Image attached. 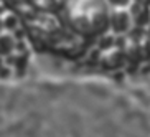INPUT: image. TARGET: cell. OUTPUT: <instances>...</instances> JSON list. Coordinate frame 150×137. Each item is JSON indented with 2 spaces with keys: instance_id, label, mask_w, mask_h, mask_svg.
I'll return each mask as SVG.
<instances>
[{
  "instance_id": "6da1fadb",
  "label": "cell",
  "mask_w": 150,
  "mask_h": 137,
  "mask_svg": "<svg viewBox=\"0 0 150 137\" xmlns=\"http://www.w3.org/2000/svg\"><path fill=\"white\" fill-rule=\"evenodd\" d=\"M64 22L71 30L83 38H96L109 28V4L106 0H68Z\"/></svg>"
},
{
  "instance_id": "7a4b0ae2",
  "label": "cell",
  "mask_w": 150,
  "mask_h": 137,
  "mask_svg": "<svg viewBox=\"0 0 150 137\" xmlns=\"http://www.w3.org/2000/svg\"><path fill=\"white\" fill-rule=\"evenodd\" d=\"M132 25V18L125 7H114L112 12H109V28L114 33H125Z\"/></svg>"
},
{
  "instance_id": "3957f363",
  "label": "cell",
  "mask_w": 150,
  "mask_h": 137,
  "mask_svg": "<svg viewBox=\"0 0 150 137\" xmlns=\"http://www.w3.org/2000/svg\"><path fill=\"white\" fill-rule=\"evenodd\" d=\"M130 18L132 22H135L139 27H144V25H149L150 23V7L149 5H142L132 2V7H130Z\"/></svg>"
},
{
  "instance_id": "277c9868",
  "label": "cell",
  "mask_w": 150,
  "mask_h": 137,
  "mask_svg": "<svg viewBox=\"0 0 150 137\" xmlns=\"http://www.w3.org/2000/svg\"><path fill=\"white\" fill-rule=\"evenodd\" d=\"M124 61V53L117 48H107L104 56H102V65L107 70H114V68L120 66Z\"/></svg>"
},
{
  "instance_id": "5b68a950",
  "label": "cell",
  "mask_w": 150,
  "mask_h": 137,
  "mask_svg": "<svg viewBox=\"0 0 150 137\" xmlns=\"http://www.w3.org/2000/svg\"><path fill=\"white\" fill-rule=\"evenodd\" d=\"M68 0H30V4L41 12H59Z\"/></svg>"
},
{
  "instance_id": "8992f818",
  "label": "cell",
  "mask_w": 150,
  "mask_h": 137,
  "mask_svg": "<svg viewBox=\"0 0 150 137\" xmlns=\"http://www.w3.org/2000/svg\"><path fill=\"white\" fill-rule=\"evenodd\" d=\"M17 48V40L10 33H0V56H8Z\"/></svg>"
},
{
  "instance_id": "52a82bcc",
  "label": "cell",
  "mask_w": 150,
  "mask_h": 137,
  "mask_svg": "<svg viewBox=\"0 0 150 137\" xmlns=\"http://www.w3.org/2000/svg\"><path fill=\"white\" fill-rule=\"evenodd\" d=\"M2 23H4V28H7V30H15L18 25V15L8 12L7 15L2 17Z\"/></svg>"
},
{
  "instance_id": "ba28073f",
  "label": "cell",
  "mask_w": 150,
  "mask_h": 137,
  "mask_svg": "<svg viewBox=\"0 0 150 137\" xmlns=\"http://www.w3.org/2000/svg\"><path fill=\"white\" fill-rule=\"evenodd\" d=\"M106 2L112 7H127L132 0H106Z\"/></svg>"
},
{
  "instance_id": "9c48e42d",
  "label": "cell",
  "mask_w": 150,
  "mask_h": 137,
  "mask_svg": "<svg viewBox=\"0 0 150 137\" xmlns=\"http://www.w3.org/2000/svg\"><path fill=\"white\" fill-rule=\"evenodd\" d=\"M132 2H137V4H142V5H149L150 7V0H132Z\"/></svg>"
},
{
  "instance_id": "30bf717a",
  "label": "cell",
  "mask_w": 150,
  "mask_h": 137,
  "mask_svg": "<svg viewBox=\"0 0 150 137\" xmlns=\"http://www.w3.org/2000/svg\"><path fill=\"white\" fill-rule=\"evenodd\" d=\"M2 68H4V56H0V71H2Z\"/></svg>"
},
{
  "instance_id": "8fae6325",
  "label": "cell",
  "mask_w": 150,
  "mask_h": 137,
  "mask_svg": "<svg viewBox=\"0 0 150 137\" xmlns=\"http://www.w3.org/2000/svg\"><path fill=\"white\" fill-rule=\"evenodd\" d=\"M4 31V23H2V17H0V33Z\"/></svg>"
}]
</instances>
